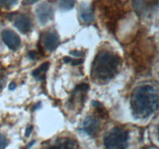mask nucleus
<instances>
[{
    "mask_svg": "<svg viewBox=\"0 0 159 149\" xmlns=\"http://www.w3.org/2000/svg\"><path fill=\"white\" fill-rule=\"evenodd\" d=\"M89 89V85L87 84H80L75 88V91L71 95V98L70 99V104L71 106H81L83 105L85 100V95L87 90Z\"/></svg>",
    "mask_w": 159,
    "mask_h": 149,
    "instance_id": "10",
    "label": "nucleus"
},
{
    "mask_svg": "<svg viewBox=\"0 0 159 149\" xmlns=\"http://www.w3.org/2000/svg\"><path fill=\"white\" fill-rule=\"evenodd\" d=\"M120 57L110 51H101L97 54L92 65L91 74L95 80L110 81L119 70Z\"/></svg>",
    "mask_w": 159,
    "mask_h": 149,
    "instance_id": "2",
    "label": "nucleus"
},
{
    "mask_svg": "<svg viewBox=\"0 0 159 149\" xmlns=\"http://www.w3.org/2000/svg\"><path fill=\"white\" fill-rule=\"evenodd\" d=\"M2 38L6 46L12 51H16L21 44L20 37L11 29H5L2 33Z\"/></svg>",
    "mask_w": 159,
    "mask_h": 149,
    "instance_id": "7",
    "label": "nucleus"
},
{
    "mask_svg": "<svg viewBox=\"0 0 159 149\" xmlns=\"http://www.w3.org/2000/svg\"><path fill=\"white\" fill-rule=\"evenodd\" d=\"M18 0H0V6L4 9H10L15 6Z\"/></svg>",
    "mask_w": 159,
    "mask_h": 149,
    "instance_id": "16",
    "label": "nucleus"
},
{
    "mask_svg": "<svg viewBox=\"0 0 159 149\" xmlns=\"http://www.w3.org/2000/svg\"><path fill=\"white\" fill-rule=\"evenodd\" d=\"M16 87V85L15 82H11V83L9 84V89H10V90L15 89Z\"/></svg>",
    "mask_w": 159,
    "mask_h": 149,
    "instance_id": "22",
    "label": "nucleus"
},
{
    "mask_svg": "<svg viewBox=\"0 0 159 149\" xmlns=\"http://www.w3.org/2000/svg\"><path fill=\"white\" fill-rule=\"evenodd\" d=\"M84 60L83 59H72L71 58V63L72 65H81V64L83 63Z\"/></svg>",
    "mask_w": 159,
    "mask_h": 149,
    "instance_id": "19",
    "label": "nucleus"
},
{
    "mask_svg": "<svg viewBox=\"0 0 159 149\" xmlns=\"http://www.w3.org/2000/svg\"><path fill=\"white\" fill-rule=\"evenodd\" d=\"M76 0H58V7L62 11H68L73 9Z\"/></svg>",
    "mask_w": 159,
    "mask_h": 149,
    "instance_id": "14",
    "label": "nucleus"
},
{
    "mask_svg": "<svg viewBox=\"0 0 159 149\" xmlns=\"http://www.w3.org/2000/svg\"><path fill=\"white\" fill-rule=\"evenodd\" d=\"M70 54L72 56H75V57H82V56H84V52H82V51H78V50H74V51H71V52H70Z\"/></svg>",
    "mask_w": 159,
    "mask_h": 149,
    "instance_id": "18",
    "label": "nucleus"
},
{
    "mask_svg": "<svg viewBox=\"0 0 159 149\" xmlns=\"http://www.w3.org/2000/svg\"><path fill=\"white\" fill-rule=\"evenodd\" d=\"M14 26L23 34H27L32 27V23L29 17L25 14H13L12 15Z\"/></svg>",
    "mask_w": 159,
    "mask_h": 149,
    "instance_id": "8",
    "label": "nucleus"
},
{
    "mask_svg": "<svg viewBox=\"0 0 159 149\" xmlns=\"http://www.w3.org/2000/svg\"><path fill=\"white\" fill-rule=\"evenodd\" d=\"M8 145V140L4 135L0 133V149H5Z\"/></svg>",
    "mask_w": 159,
    "mask_h": 149,
    "instance_id": "17",
    "label": "nucleus"
},
{
    "mask_svg": "<svg viewBox=\"0 0 159 149\" xmlns=\"http://www.w3.org/2000/svg\"><path fill=\"white\" fill-rule=\"evenodd\" d=\"M33 130V127L32 126H29L26 129V132H25V136L26 137H29V135L30 134L31 132Z\"/></svg>",
    "mask_w": 159,
    "mask_h": 149,
    "instance_id": "21",
    "label": "nucleus"
},
{
    "mask_svg": "<svg viewBox=\"0 0 159 149\" xmlns=\"http://www.w3.org/2000/svg\"><path fill=\"white\" fill-rule=\"evenodd\" d=\"M6 79H7V74H6V69L3 67H0V92L4 88Z\"/></svg>",
    "mask_w": 159,
    "mask_h": 149,
    "instance_id": "15",
    "label": "nucleus"
},
{
    "mask_svg": "<svg viewBox=\"0 0 159 149\" xmlns=\"http://www.w3.org/2000/svg\"><path fill=\"white\" fill-rule=\"evenodd\" d=\"M25 1L27 3H29V4H32V3H34L35 2L38 1V0H25Z\"/></svg>",
    "mask_w": 159,
    "mask_h": 149,
    "instance_id": "23",
    "label": "nucleus"
},
{
    "mask_svg": "<svg viewBox=\"0 0 159 149\" xmlns=\"http://www.w3.org/2000/svg\"><path fill=\"white\" fill-rule=\"evenodd\" d=\"M44 149H79V144L73 138H60Z\"/></svg>",
    "mask_w": 159,
    "mask_h": 149,
    "instance_id": "9",
    "label": "nucleus"
},
{
    "mask_svg": "<svg viewBox=\"0 0 159 149\" xmlns=\"http://www.w3.org/2000/svg\"><path fill=\"white\" fill-rule=\"evenodd\" d=\"M59 43L58 35L54 31L48 32L43 37V44L48 51H53L57 48Z\"/></svg>",
    "mask_w": 159,
    "mask_h": 149,
    "instance_id": "11",
    "label": "nucleus"
},
{
    "mask_svg": "<svg viewBox=\"0 0 159 149\" xmlns=\"http://www.w3.org/2000/svg\"><path fill=\"white\" fill-rule=\"evenodd\" d=\"M135 12L141 16H147L158 8V0H132Z\"/></svg>",
    "mask_w": 159,
    "mask_h": 149,
    "instance_id": "4",
    "label": "nucleus"
},
{
    "mask_svg": "<svg viewBox=\"0 0 159 149\" xmlns=\"http://www.w3.org/2000/svg\"><path fill=\"white\" fill-rule=\"evenodd\" d=\"M37 19L41 24H46L52 20L54 16V9L49 2H42L36 9Z\"/></svg>",
    "mask_w": 159,
    "mask_h": 149,
    "instance_id": "6",
    "label": "nucleus"
},
{
    "mask_svg": "<svg viewBox=\"0 0 159 149\" xmlns=\"http://www.w3.org/2000/svg\"><path fill=\"white\" fill-rule=\"evenodd\" d=\"M101 122L100 120L96 116H88L85 118L82 124L81 130L83 131L85 134L90 137H96L100 131Z\"/></svg>",
    "mask_w": 159,
    "mask_h": 149,
    "instance_id": "5",
    "label": "nucleus"
},
{
    "mask_svg": "<svg viewBox=\"0 0 159 149\" xmlns=\"http://www.w3.org/2000/svg\"><path fill=\"white\" fill-rule=\"evenodd\" d=\"M28 55H29L30 58L33 59V60H34V59H35V58H37V52H36V51H30L29 54H28Z\"/></svg>",
    "mask_w": 159,
    "mask_h": 149,
    "instance_id": "20",
    "label": "nucleus"
},
{
    "mask_svg": "<svg viewBox=\"0 0 159 149\" xmlns=\"http://www.w3.org/2000/svg\"><path fill=\"white\" fill-rule=\"evenodd\" d=\"M129 135L127 130L120 127H113L104 138V144L107 149H126Z\"/></svg>",
    "mask_w": 159,
    "mask_h": 149,
    "instance_id": "3",
    "label": "nucleus"
},
{
    "mask_svg": "<svg viewBox=\"0 0 159 149\" xmlns=\"http://www.w3.org/2000/svg\"><path fill=\"white\" fill-rule=\"evenodd\" d=\"M133 116L137 119H144L152 114L158 106V93L150 85L138 86L133 91L130 99Z\"/></svg>",
    "mask_w": 159,
    "mask_h": 149,
    "instance_id": "1",
    "label": "nucleus"
},
{
    "mask_svg": "<svg viewBox=\"0 0 159 149\" xmlns=\"http://www.w3.org/2000/svg\"><path fill=\"white\" fill-rule=\"evenodd\" d=\"M79 13L82 23L89 24L94 21V11L93 8L89 5L82 3L79 7Z\"/></svg>",
    "mask_w": 159,
    "mask_h": 149,
    "instance_id": "12",
    "label": "nucleus"
},
{
    "mask_svg": "<svg viewBox=\"0 0 159 149\" xmlns=\"http://www.w3.org/2000/svg\"><path fill=\"white\" fill-rule=\"evenodd\" d=\"M48 68H49V63H48V62H44V63L42 64L41 65H40L38 68H36L35 70L33 71L32 75L34 76L37 80H43V79H45L46 72L47 71H48Z\"/></svg>",
    "mask_w": 159,
    "mask_h": 149,
    "instance_id": "13",
    "label": "nucleus"
}]
</instances>
